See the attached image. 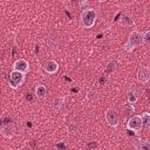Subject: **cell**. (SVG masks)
Wrapping results in <instances>:
<instances>
[{
	"label": "cell",
	"mask_w": 150,
	"mask_h": 150,
	"mask_svg": "<svg viewBox=\"0 0 150 150\" xmlns=\"http://www.w3.org/2000/svg\"><path fill=\"white\" fill-rule=\"evenodd\" d=\"M63 97H57V98H55L54 100V108H56V109H59L61 105H62V103H63Z\"/></svg>",
	"instance_id": "ac0fdd59"
},
{
	"label": "cell",
	"mask_w": 150,
	"mask_h": 150,
	"mask_svg": "<svg viewBox=\"0 0 150 150\" xmlns=\"http://www.w3.org/2000/svg\"><path fill=\"white\" fill-rule=\"evenodd\" d=\"M122 110H123V112H124L125 116H130L131 117V115L135 112V107L132 105V103L125 102V103L122 104Z\"/></svg>",
	"instance_id": "8fae6325"
},
{
	"label": "cell",
	"mask_w": 150,
	"mask_h": 150,
	"mask_svg": "<svg viewBox=\"0 0 150 150\" xmlns=\"http://www.w3.org/2000/svg\"><path fill=\"white\" fill-rule=\"evenodd\" d=\"M116 68H117V63H116V61H111V62L108 63V71H109V73L116 70Z\"/></svg>",
	"instance_id": "d6986e66"
},
{
	"label": "cell",
	"mask_w": 150,
	"mask_h": 150,
	"mask_svg": "<svg viewBox=\"0 0 150 150\" xmlns=\"http://www.w3.org/2000/svg\"><path fill=\"white\" fill-rule=\"evenodd\" d=\"M138 97H139V95L135 90H131L128 93V102H130V103H135L138 100Z\"/></svg>",
	"instance_id": "9a60e30c"
},
{
	"label": "cell",
	"mask_w": 150,
	"mask_h": 150,
	"mask_svg": "<svg viewBox=\"0 0 150 150\" xmlns=\"http://www.w3.org/2000/svg\"><path fill=\"white\" fill-rule=\"evenodd\" d=\"M104 116H105L107 123H108L110 127L116 128V127L118 125V123H120V116H118V112H117L115 109H112V108L107 109Z\"/></svg>",
	"instance_id": "277c9868"
},
{
	"label": "cell",
	"mask_w": 150,
	"mask_h": 150,
	"mask_svg": "<svg viewBox=\"0 0 150 150\" xmlns=\"http://www.w3.org/2000/svg\"><path fill=\"white\" fill-rule=\"evenodd\" d=\"M134 146L136 150H150V141H137Z\"/></svg>",
	"instance_id": "4fadbf2b"
},
{
	"label": "cell",
	"mask_w": 150,
	"mask_h": 150,
	"mask_svg": "<svg viewBox=\"0 0 150 150\" xmlns=\"http://www.w3.org/2000/svg\"><path fill=\"white\" fill-rule=\"evenodd\" d=\"M34 94L38 98H43L47 95V88L43 84H39V86L35 87V93Z\"/></svg>",
	"instance_id": "7c38bea8"
},
{
	"label": "cell",
	"mask_w": 150,
	"mask_h": 150,
	"mask_svg": "<svg viewBox=\"0 0 150 150\" xmlns=\"http://www.w3.org/2000/svg\"><path fill=\"white\" fill-rule=\"evenodd\" d=\"M0 132L5 138H11L13 136V128L9 124H2L1 129H0Z\"/></svg>",
	"instance_id": "30bf717a"
},
{
	"label": "cell",
	"mask_w": 150,
	"mask_h": 150,
	"mask_svg": "<svg viewBox=\"0 0 150 150\" xmlns=\"http://www.w3.org/2000/svg\"><path fill=\"white\" fill-rule=\"evenodd\" d=\"M13 70H16V71H20L22 74H26L29 70V63L23 59H19L13 63Z\"/></svg>",
	"instance_id": "8992f818"
},
{
	"label": "cell",
	"mask_w": 150,
	"mask_h": 150,
	"mask_svg": "<svg viewBox=\"0 0 150 150\" xmlns=\"http://www.w3.org/2000/svg\"><path fill=\"white\" fill-rule=\"evenodd\" d=\"M96 18H97V14L94 8H90V7L84 8V11L81 14V19H80L82 27L91 28L96 22Z\"/></svg>",
	"instance_id": "7a4b0ae2"
},
{
	"label": "cell",
	"mask_w": 150,
	"mask_h": 150,
	"mask_svg": "<svg viewBox=\"0 0 150 150\" xmlns=\"http://www.w3.org/2000/svg\"><path fill=\"white\" fill-rule=\"evenodd\" d=\"M56 146L60 148V150H66V145H63V144H61V143H59Z\"/></svg>",
	"instance_id": "ffe728a7"
},
{
	"label": "cell",
	"mask_w": 150,
	"mask_h": 150,
	"mask_svg": "<svg viewBox=\"0 0 150 150\" xmlns=\"http://www.w3.org/2000/svg\"><path fill=\"white\" fill-rule=\"evenodd\" d=\"M43 69L48 73V74H55L59 70V63L55 60H48L45 62L43 64Z\"/></svg>",
	"instance_id": "ba28073f"
},
{
	"label": "cell",
	"mask_w": 150,
	"mask_h": 150,
	"mask_svg": "<svg viewBox=\"0 0 150 150\" xmlns=\"http://www.w3.org/2000/svg\"><path fill=\"white\" fill-rule=\"evenodd\" d=\"M150 80V69L145 66L141 67L137 71V81L141 83H146Z\"/></svg>",
	"instance_id": "52a82bcc"
},
{
	"label": "cell",
	"mask_w": 150,
	"mask_h": 150,
	"mask_svg": "<svg viewBox=\"0 0 150 150\" xmlns=\"http://www.w3.org/2000/svg\"><path fill=\"white\" fill-rule=\"evenodd\" d=\"M143 43L150 45V30H146L143 33Z\"/></svg>",
	"instance_id": "e0dca14e"
},
{
	"label": "cell",
	"mask_w": 150,
	"mask_h": 150,
	"mask_svg": "<svg viewBox=\"0 0 150 150\" xmlns=\"http://www.w3.org/2000/svg\"><path fill=\"white\" fill-rule=\"evenodd\" d=\"M100 82H101V83H102V82L104 83V82H105V79H104V77H101V79H100Z\"/></svg>",
	"instance_id": "44dd1931"
},
{
	"label": "cell",
	"mask_w": 150,
	"mask_h": 150,
	"mask_svg": "<svg viewBox=\"0 0 150 150\" xmlns=\"http://www.w3.org/2000/svg\"><path fill=\"white\" fill-rule=\"evenodd\" d=\"M9 86L14 89L19 88L23 82H25V74L20 73V71H16V70H12L9 73Z\"/></svg>",
	"instance_id": "3957f363"
},
{
	"label": "cell",
	"mask_w": 150,
	"mask_h": 150,
	"mask_svg": "<svg viewBox=\"0 0 150 150\" xmlns=\"http://www.w3.org/2000/svg\"><path fill=\"white\" fill-rule=\"evenodd\" d=\"M142 118V123H143V128L144 129H150V114L149 112H143L141 115Z\"/></svg>",
	"instance_id": "5bb4252c"
},
{
	"label": "cell",
	"mask_w": 150,
	"mask_h": 150,
	"mask_svg": "<svg viewBox=\"0 0 150 150\" xmlns=\"http://www.w3.org/2000/svg\"><path fill=\"white\" fill-rule=\"evenodd\" d=\"M141 43H143V33L138 32V30H132L129 35L128 41L124 43V50L130 53L132 52L136 47H138Z\"/></svg>",
	"instance_id": "6da1fadb"
},
{
	"label": "cell",
	"mask_w": 150,
	"mask_h": 150,
	"mask_svg": "<svg viewBox=\"0 0 150 150\" xmlns=\"http://www.w3.org/2000/svg\"><path fill=\"white\" fill-rule=\"evenodd\" d=\"M120 23L124 27H131L134 26V18L129 13H123L120 18Z\"/></svg>",
	"instance_id": "9c48e42d"
},
{
	"label": "cell",
	"mask_w": 150,
	"mask_h": 150,
	"mask_svg": "<svg viewBox=\"0 0 150 150\" xmlns=\"http://www.w3.org/2000/svg\"><path fill=\"white\" fill-rule=\"evenodd\" d=\"M87 100L89 101V102H94L96 98H97V94H96V91L95 90H89L88 93H87Z\"/></svg>",
	"instance_id": "2e32d148"
},
{
	"label": "cell",
	"mask_w": 150,
	"mask_h": 150,
	"mask_svg": "<svg viewBox=\"0 0 150 150\" xmlns=\"http://www.w3.org/2000/svg\"><path fill=\"white\" fill-rule=\"evenodd\" d=\"M127 128H128L129 130H132V131H141V129L143 128V123H142L141 116H138V115L131 116V117L128 120Z\"/></svg>",
	"instance_id": "5b68a950"
}]
</instances>
